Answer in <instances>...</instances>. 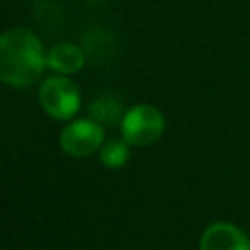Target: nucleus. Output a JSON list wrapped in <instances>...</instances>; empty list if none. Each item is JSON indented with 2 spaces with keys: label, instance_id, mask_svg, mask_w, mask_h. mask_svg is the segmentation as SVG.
Listing matches in <instances>:
<instances>
[{
  "label": "nucleus",
  "instance_id": "f257e3e1",
  "mask_svg": "<svg viewBox=\"0 0 250 250\" xmlns=\"http://www.w3.org/2000/svg\"><path fill=\"white\" fill-rule=\"evenodd\" d=\"M47 66L41 41L25 27H14L0 35V80L14 88L37 82Z\"/></svg>",
  "mask_w": 250,
  "mask_h": 250
},
{
  "label": "nucleus",
  "instance_id": "f03ea898",
  "mask_svg": "<svg viewBox=\"0 0 250 250\" xmlns=\"http://www.w3.org/2000/svg\"><path fill=\"white\" fill-rule=\"evenodd\" d=\"M164 133V115L154 105H135L121 119V135L129 145L146 146Z\"/></svg>",
  "mask_w": 250,
  "mask_h": 250
},
{
  "label": "nucleus",
  "instance_id": "7ed1b4c3",
  "mask_svg": "<svg viewBox=\"0 0 250 250\" xmlns=\"http://www.w3.org/2000/svg\"><path fill=\"white\" fill-rule=\"evenodd\" d=\"M41 107L55 119H70L80 107L78 86L64 76H51L39 90Z\"/></svg>",
  "mask_w": 250,
  "mask_h": 250
},
{
  "label": "nucleus",
  "instance_id": "20e7f679",
  "mask_svg": "<svg viewBox=\"0 0 250 250\" xmlns=\"http://www.w3.org/2000/svg\"><path fill=\"white\" fill-rule=\"evenodd\" d=\"M61 148L70 156H88L104 143V129L94 119H76L61 131Z\"/></svg>",
  "mask_w": 250,
  "mask_h": 250
},
{
  "label": "nucleus",
  "instance_id": "39448f33",
  "mask_svg": "<svg viewBox=\"0 0 250 250\" xmlns=\"http://www.w3.org/2000/svg\"><path fill=\"white\" fill-rule=\"evenodd\" d=\"M199 250H250V238L236 225L221 221L203 230Z\"/></svg>",
  "mask_w": 250,
  "mask_h": 250
},
{
  "label": "nucleus",
  "instance_id": "423d86ee",
  "mask_svg": "<svg viewBox=\"0 0 250 250\" xmlns=\"http://www.w3.org/2000/svg\"><path fill=\"white\" fill-rule=\"evenodd\" d=\"M84 61H86L84 51L78 45H72V43L55 45L47 53V66L53 68L55 72H61V74L78 72L84 66Z\"/></svg>",
  "mask_w": 250,
  "mask_h": 250
},
{
  "label": "nucleus",
  "instance_id": "0eeeda50",
  "mask_svg": "<svg viewBox=\"0 0 250 250\" xmlns=\"http://www.w3.org/2000/svg\"><path fill=\"white\" fill-rule=\"evenodd\" d=\"M88 113L100 125H115L121 117V102L111 94H104L88 105Z\"/></svg>",
  "mask_w": 250,
  "mask_h": 250
},
{
  "label": "nucleus",
  "instance_id": "6e6552de",
  "mask_svg": "<svg viewBox=\"0 0 250 250\" xmlns=\"http://www.w3.org/2000/svg\"><path fill=\"white\" fill-rule=\"evenodd\" d=\"M100 160L105 168H121L129 160V143L125 139H109L100 150Z\"/></svg>",
  "mask_w": 250,
  "mask_h": 250
}]
</instances>
